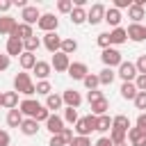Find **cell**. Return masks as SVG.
Returning <instances> with one entry per match:
<instances>
[{"instance_id": "cell-34", "label": "cell", "mask_w": 146, "mask_h": 146, "mask_svg": "<svg viewBox=\"0 0 146 146\" xmlns=\"http://www.w3.org/2000/svg\"><path fill=\"white\" fill-rule=\"evenodd\" d=\"M110 128H112V119H110L107 114L96 116V132H107Z\"/></svg>"}, {"instance_id": "cell-53", "label": "cell", "mask_w": 146, "mask_h": 146, "mask_svg": "<svg viewBox=\"0 0 146 146\" xmlns=\"http://www.w3.org/2000/svg\"><path fill=\"white\" fill-rule=\"evenodd\" d=\"M11 7H14V5H11V0H0V14H2V16H5Z\"/></svg>"}, {"instance_id": "cell-43", "label": "cell", "mask_w": 146, "mask_h": 146, "mask_svg": "<svg viewBox=\"0 0 146 146\" xmlns=\"http://www.w3.org/2000/svg\"><path fill=\"white\" fill-rule=\"evenodd\" d=\"M48 116H50V112H48V110L41 105V107L36 110V114H34V121H36V123H41V121L46 123V121H48Z\"/></svg>"}, {"instance_id": "cell-28", "label": "cell", "mask_w": 146, "mask_h": 146, "mask_svg": "<svg viewBox=\"0 0 146 146\" xmlns=\"http://www.w3.org/2000/svg\"><path fill=\"white\" fill-rule=\"evenodd\" d=\"M23 119H25V116H23V114L18 112V107H16V110H9V112H7V125H9V128H21Z\"/></svg>"}, {"instance_id": "cell-17", "label": "cell", "mask_w": 146, "mask_h": 146, "mask_svg": "<svg viewBox=\"0 0 146 146\" xmlns=\"http://www.w3.org/2000/svg\"><path fill=\"white\" fill-rule=\"evenodd\" d=\"M16 25H18V21L14 18V16H9V14H5V16H0V34H14V30H16Z\"/></svg>"}, {"instance_id": "cell-30", "label": "cell", "mask_w": 146, "mask_h": 146, "mask_svg": "<svg viewBox=\"0 0 146 146\" xmlns=\"http://www.w3.org/2000/svg\"><path fill=\"white\" fill-rule=\"evenodd\" d=\"M112 128H119V130L128 132L130 130V119L125 114H116V116H112Z\"/></svg>"}, {"instance_id": "cell-7", "label": "cell", "mask_w": 146, "mask_h": 146, "mask_svg": "<svg viewBox=\"0 0 146 146\" xmlns=\"http://www.w3.org/2000/svg\"><path fill=\"white\" fill-rule=\"evenodd\" d=\"M39 107H41V103H36L34 98H23V100L18 103V112H21L23 116H27V119H34V114H36Z\"/></svg>"}, {"instance_id": "cell-23", "label": "cell", "mask_w": 146, "mask_h": 146, "mask_svg": "<svg viewBox=\"0 0 146 146\" xmlns=\"http://www.w3.org/2000/svg\"><path fill=\"white\" fill-rule=\"evenodd\" d=\"M2 107L5 110H16L18 107V94L16 91H2Z\"/></svg>"}, {"instance_id": "cell-5", "label": "cell", "mask_w": 146, "mask_h": 146, "mask_svg": "<svg viewBox=\"0 0 146 146\" xmlns=\"http://www.w3.org/2000/svg\"><path fill=\"white\" fill-rule=\"evenodd\" d=\"M105 5L103 2H94L91 5V9L87 11V23H91V25H98V23H103V18H105Z\"/></svg>"}, {"instance_id": "cell-56", "label": "cell", "mask_w": 146, "mask_h": 146, "mask_svg": "<svg viewBox=\"0 0 146 146\" xmlns=\"http://www.w3.org/2000/svg\"><path fill=\"white\" fill-rule=\"evenodd\" d=\"M0 107H2V91H0Z\"/></svg>"}, {"instance_id": "cell-44", "label": "cell", "mask_w": 146, "mask_h": 146, "mask_svg": "<svg viewBox=\"0 0 146 146\" xmlns=\"http://www.w3.org/2000/svg\"><path fill=\"white\" fill-rule=\"evenodd\" d=\"M135 68L139 75H146V55H139V59L135 62Z\"/></svg>"}, {"instance_id": "cell-55", "label": "cell", "mask_w": 146, "mask_h": 146, "mask_svg": "<svg viewBox=\"0 0 146 146\" xmlns=\"http://www.w3.org/2000/svg\"><path fill=\"white\" fill-rule=\"evenodd\" d=\"M94 146H114V144L110 141V137H100V139H98V141H96Z\"/></svg>"}, {"instance_id": "cell-26", "label": "cell", "mask_w": 146, "mask_h": 146, "mask_svg": "<svg viewBox=\"0 0 146 146\" xmlns=\"http://www.w3.org/2000/svg\"><path fill=\"white\" fill-rule=\"evenodd\" d=\"M11 36H18L21 41H25V39H30V36H34V30H32V25H25V23H18Z\"/></svg>"}, {"instance_id": "cell-51", "label": "cell", "mask_w": 146, "mask_h": 146, "mask_svg": "<svg viewBox=\"0 0 146 146\" xmlns=\"http://www.w3.org/2000/svg\"><path fill=\"white\" fill-rule=\"evenodd\" d=\"M130 5H132V0H114V9H119V11L121 9H128Z\"/></svg>"}, {"instance_id": "cell-50", "label": "cell", "mask_w": 146, "mask_h": 146, "mask_svg": "<svg viewBox=\"0 0 146 146\" xmlns=\"http://www.w3.org/2000/svg\"><path fill=\"white\" fill-rule=\"evenodd\" d=\"M135 87H137V91H146V75H137L135 78Z\"/></svg>"}, {"instance_id": "cell-52", "label": "cell", "mask_w": 146, "mask_h": 146, "mask_svg": "<svg viewBox=\"0 0 146 146\" xmlns=\"http://www.w3.org/2000/svg\"><path fill=\"white\" fill-rule=\"evenodd\" d=\"M9 141H11V137H9V132L0 128V146H9Z\"/></svg>"}, {"instance_id": "cell-33", "label": "cell", "mask_w": 146, "mask_h": 146, "mask_svg": "<svg viewBox=\"0 0 146 146\" xmlns=\"http://www.w3.org/2000/svg\"><path fill=\"white\" fill-rule=\"evenodd\" d=\"M114 78H116V73H114V68H103V71L98 73V82H100L103 87H107V84H112V82H114Z\"/></svg>"}, {"instance_id": "cell-31", "label": "cell", "mask_w": 146, "mask_h": 146, "mask_svg": "<svg viewBox=\"0 0 146 146\" xmlns=\"http://www.w3.org/2000/svg\"><path fill=\"white\" fill-rule=\"evenodd\" d=\"M107 110H110V100L107 98H103L98 103H91V114L94 116H103V114H107Z\"/></svg>"}, {"instance_id": "cell-20", "label": "cell", "mask_w": 146, "mask_h": 146, "mask_svg": "<svg viewBox=\"0 0 146 146\" xmlns=\"http://www.w3.org/2000/svg\"><path fill=\"white\" fill-rule=\"evenodd\" d=\"M50 114L52 112H57V110H62L64 107V100H62V94H50V96H46V105H43Z\"/></svg>"}, {"instance_id": "cell-48", "label": "cell", "mask_w": 146, "mask_h": 146, "mask_svg": "<svg viewBox=\"0 0 146 146\" xmlns=\"http://www.w3.org/2000/svg\"><path fill=\"white\" fill-rule=\"evenodd\" d=\"M9 64H11V57H9L7 52H0V73H2V71H7V68H9Z\"/></svg>"}, {"instance_id": "cell-15", "label": "cell", "mask_w": 146, "mask_h": 146, "mask_svg": "<svg viewBox=\"0 0 146 146\" xmlns=\"http://www.w3.org/2000/svg\"><path fill=\"white\" fill-rule=\"evenodd\" d=\"M46 130H48L50 135H59V132L64 130V119L57 116V114H50L48 121H46Z\"/></svg>"}, {"instance_id": "cell-11", "label": "cell", "mask_w": 146, "mask_h": 146, "mask_svg": "<svg viewBox=\"0 0 146 146\" xmlns=\"http://www.w3.org/2000/svg\"><path fill=\"white\" fill-rule=\"evenodd\" d=\"M73 80H84L87 75H89V66L84 64V62H71V66H68V71H66Z\"/></svg>"}, {"instance_id": "cell-16", "label": "cell", "mask_w": 146, "mask_h": 146, "mask_svg": "<svg viewBox=\"0 0 146 146\" xmlns=\"http://www.w3.org/2000/svg\"><path fill=\"white\" fill-rule=\"evenodd\" d=\"M128 141H130V146H146V132L135 125L128 130Z\"/></svg>"}, {"instance_id": "cell-2", "label": "cell", "mask_w": 146, "mask_h": 146, "mask_svg": "<svg viewBox=\"0 0 146 146\" xmlns=\"http://www.w3.org/2000/svg\"><path fill=\"white\" fill-rule=\"evenodd\" d=\"M94 130H96V116H94V114L80 116L78 123H75V128H73V132H75L78 137H89Z\"/></svg>"}, {"instance_id": "cell-41", "label": "cell", "mask_w": 146, "mask_h": 146, "mask_svg": "<svg viewBox=\"0 0 146 146\" xmlns=\"http://www.w3.org/2000/svg\"><path fill=\"white\" fill-rule=\"evenodd\" d=\"M71 9H73V0H59L57 2V11L59 14H71Z\"/></svg>"}, {"instance_id": "cell-4", "label": "cell", "mask_w": 146, "mask_h": 146, "mask_svg": "<svg viewBox=\"0 0 146 146\" xmlns=\"http://www.w3.org/2000/svg\"><path fill=\"white\" fill-rule=\"evenodd\" d=\"M116 75H119L123 82H135V78H137L139 73H137V68H135V62H121Z\"/></svg>"}, {"instance_id": "cell-49", "label": "cell", "mask_w": 146, "mask_h": 146, "mask_svg": "<svg viewBox=\"0 0 146 146\" xmlns=\"http://www.w3.org/2000/svg\"><path fill=\"white\" fill-rule=\"evenodd\" d=\"M48 146H66V141L62 139V135H50V141Z\"/></svg>"}, {"instance_id": "cell-47", "label": "cell", "mask_w": 146, "mask_h": 146, "mask_svg": "<svg viewBox=\"0 0 146 146\" xmlns=\"http://www.w3.org/2000/svg\"><path fill=\"white\" fill-rule=\"evenodd\" d=\"M59 135H62V139L66 141V146H68V144L73 141V137H75V132H73V128H64V130H62Z\"/></svg>"}, {"instance_id": "cell-36", "label": "cell", "mask_w": 146, "mask_h": 146, "mask_svg": "<svg viewBox=\"0 0 146 146\" xmlns=\"http://www.w3.org/2000/svg\"><path fill=\"white\" fill-rule=\"evenodd\" d=\"M125 137H128V132H123V130H119V128H110V141H112L114 146H116V144H123Z\"/></svg>"}, {"instance_id": "cell-42", "label": "cell", "mask_w": 146, "mask_h": 146, "mask_svg": "<svg viewBox=\"0 0 146 146\" xmlns=\"http://www.w3.org/2000/svg\"><path fill=\"white\" fill-rule=\"evenodd\" d=\"M96 43L105 50V48H110V32H100L98 36H96Z\"/></svg>"}, {"instance_id": "cell-21", "label": "cell", "mask_w": 146, "mask_h": 146, "mask_svg": "<svg viewBox=\"0 0 146 146\" xmlns=\"http://www.w3.org/2000/svg\"><path fill=\"white\" fill-rule=\"evenodd\" d=\"M103 21L114 30V27H119V23H121V11H119V9H114V7H107V9H105V18H103Z\"/></svg>"}, {"instance_id": "cell-40", "label": "cell", "mask_w": 146, "mask_h": 146, "mask_svg": "<svg viewBox=\"0 0 146 146\" xmlns=\"http://www.w3.org/2000/svg\"><path fill=\"white\" fill-rule=\"evenodd\" d=\"M135 107L137 110H141V112H146V91H137V96H135Z\"/></svg>"}, {"instance_id": "cell-18", "label": "cell", "mask_w": 146, "mask_h": 146, "mask_svg": "<svg viewBox=\"0 0 146 146\" xmlns=\"http://www.w3.org/2000/svg\"><path fill=\"white\" fill-rule=\"evenodd\" d=\"M34 75L39 78V80H48L50 78V73H52V66H50V62H41V59H36V64H34Z\"/></svg>"}, {"instance_id": "cell-13", "label": "cell", "mask_w": 146, "mask_h": 146, "mask_svg": "<svg viewBox=\"0 0 146 146\" xmlns=\"http://www.w3.org/2000/svg\"><path fill=\"white\" fill-rule=\"evenodd\" d=\"M21 18H23V23H25V25H34V23H39L41 11H39L34 5H27V7L21 11Z\"/></svg>"}, {"instance_id": "cell-38", "label": "cell", "mask_w": 146, "mask_h": 146, "mask_svg": "<svg viewBox=\"0 0 146 146\" xmlns=\"http://www.w3.org/2000/svg\"><path fill=\"white\" fill-rule=\"evenodd\" d=\"M82 82H84V87H87L89 91H94V89H98V87H100V82H98V73H89Z\"/></svg>"}, {"instance_id": "cell-35", "label": "cell", "mask_w": 146, "mask_h": 146, "mask_svg": "<svg viewBox=\"0 0 146 146\" xmlns=\"http://www.w3.org/2000/svg\"><path fill=\"white\" fill-rule=\"evenodd\" d=\"M78 50V41L75 39H62V48H59V52H64V55H73Z\"/></svg>"}, {"instance_id": "cell-46", "label": "cell", "mask_w": 146, "mask_h": 146, "mask_svg": "<svg viewBox=\"0 0 146 146\" xmlns=\"http://www.w3.org/2000/svg\"><path fill=\"white\" fill-rule=\"evenodd\" d=\"M68 146H91V139H89V137H78V135H75L73 141H71Z\"/></svg>"}, {"instance_id": "cell-32", "label": "cell", "mask_w": 146, "mask_h": 146, "mask_svg": "<svg viewBox=\"0 0 146 146\" xmlns=\"http://www.w3.org/2000/svg\"><path fill=\"white\" fill-rule=\"evenodd\" d=\"M39 46H41V39H39V36H30V39L23 41V52H34V55H36Z\"/></svg>"}, {"instance_id": "cell-8", "label": "cell", "mask_w": 146, "mask_h": 146, "mask_svg": "<svg viewBox=\"0 0 146 146\" xmlns=\"http://www.w3.org/2000/svg\"><path fill=\"white\" fill-rule=\"evenodd\" d=\"M125 34H128V39H130V41L141 43V41L146 39V25H141V23H130V25H128V30H125Z\"/></svg>"}, {"instance_id": "cell-14", "label": "cell", "mask_w": 146, "mask_h": 146, "mask_svg": "<svg viewBox=\"0 0 146 146\" xmlns=\"http://www.w3.org/2000/svg\"><path fill=\"white\" fill-rule=\"evenodd\" d=\"M5 50H7L9 57H21V55H23V41H21L18 36H9Z\"/></svg>"}, {"instance_id": "cell-1", "label": "cell", "mask_w": 146, "mask_h": 146, "mask_svg": "<svg viewBox=\"0 0 146 146\" xmlns=\"http://www.w3.org/2000/svg\"><path fill=\"white\" fill-rule=\"evenodd\" d=\"M14 91L23 94L25 98H30L32 94H36V87H34V82H32V78H30L27 71H21V73L14 75Z\"/></svg>"}, {"instance_id": "cell-29", "label": "cell", "mask_w": 146, "mask_h": 146, "mask_svg": "<svg viewBox=\"0 0 146 146\" xmlns=\"http://www.w3.org/2000/svg\"><path fill=\"white\" fill-rule=\"evenodd\" d=\"M119 91H121V98H125V100H135V96H137V87H135V82H123Z\"/></svg>"}, {"instance_id": "cell-25", "label": "cell", "mask_w": 146, "mask_h": 146, "mask_svg": "<svg viewBox=\"0 0 146 146\" xmlns=\"http://www.w3.org/2000/svg\"><path fill=\"white\" fill-rule=\"evenodd\" d=\"M68 16H71V23H73V25H82V23H87V9H84V7H73Z\"/></svg>"}, {"instance_id": "cell-54", "label": "cell", "mask_w": 146, "mask_h": 146, "mask_svg": "<svg viewBox=\"0 0 146 146\" xmlns=\"http://www.w3.org/2000/svg\"><path fill=\"white\" fill-rule=\"evenodd\" d=\"M137 128H139V130H144V132H146V112H141V114H139V116H137Z\"/></svg>"}, {"instance_id": "cell-24", "label": "cell", "mask_w": 146, "mask_h": 146, "mask_svg": "<svg viewBox=\"0 0 146 146\" xmlns=\"http://www.w3.org/2000/svg\"><path fill=\"white\" fill-rule=\"evenodd\" d=\"M21 132H23L25 137H34V135L39 132V123H36L34 119H23V123H21Z\"/></svg>"}, {"instance_id": "cell-3", "label": "cell", "mask_w": 146, "mask_h": 146, "mask_svg": "<svg viewBox=\"0 0 146 146\" xmlns=\"http://www.w3.org/2000/svg\"><path fill=\"white\" fill-rule=\"evenodd\" d=\"M100 59H103V64H105V68H119V64L123 62V57H121V52H119V48H105L103 52H100Z\"/></svg>"}, {"instance_id": "cell-9", "label": "cell", "mask_w": 146, "mask_h": 146, "mask_svg": "<svg viewBox=\"0 0 146 146\" xmlns=\"http://www.w3.org/2000/svg\"><path fill=\"white\" fill-rule=\"evenodd\" d=\"M43 46H46V50L48 52H59V48H62V36L57 34V32H48V34H43V41H41Z\"/></svg>"}, {"instance_id": "cell-39", "label": "cell", "mask_w": 146, "mask_h": 146, "mask_svg": "<svg viewBox=\"0 0 146 146\" xmlns=\"http://www.w3.org/2000/svg\"><path fill=\"white\" fill-rule=\"evenodd\" d=\"M34 87H36V94H41V96H50L52 94V84L48 80H39Z\"/></svg>"}, {"instance_id": "cell-45", "label": "cell", "mask_w": 146, "mask_h": 146, "mask_svg": "<svg viewBox=\"0 0 146 146\" xmlns=\"http://www.w3.org/2000/svg\"><path fill=\"white\" fill-rule=\"evenodd\" d=\"M105 96H103V91H98V89H94V91H89L87 94V100H89V105L91 103H98V100H103Z\"/></svg>"}, {"instance_id": "cell-57", "label": "cell", "mask_w": 146, "mask_h": 146, "mask_svg": "<svg viewBox=\"0 0 146 146\" xmlns=\"http://www.w3.org/2000/svg\"><path fill=\"white\" fill-rule=\"evenodd\" d=\"M116 146H128V141H123V144H116Z\"/></svg>"}, {"instance_id": "cell-10", "label": "cell", "mask_w": 146, "mask_h": 146, "mask_svg": "<svg viewBox=\"0 0 146 146\" xmlns=\"http://www.w3.org/2000/svg\"><path fill=\"white\" fill-rule=\"evenodd\" d=\"M50 66H52L57 73H66L68 66H71V59H68V55H64V52H55L52 59H50Z\"/></svg>"}, {"instance_id": "cell-37", "label": "cell", "mask_w": 146, "mask_h": 146, "mask_svg": "<svg viewBox=\"0 0 146 146\" xmlns=\"http://www.w3.org/2000/svg\"><path fill=\"white\" fill-rule=\"evenodd\" d=\"M62 119H64V123H71V125H75L80 116H78V110H73V107H64V116H62Z\"/></svg>"}, {"instance_id": "cell-27", "label": "cell", "mask_w": 146, "mask_h": 146, "mask_svg": "<svg viewBox=\"0 0 146 146\" xmlns=\"http://www.w3.org/2000/svg\"><path fill=\"white\" fill-rule=\"evenodd\" d=\"M18 64H21L23 71H32L34 64H36V55H34V52H23V55L18 57Z\"/></svg>"}, {"instance_id": "cell-19", "label": "cell", "mask_w": 146, "mask_h": 146, "mask_svg": "<svg viewBox=\"0 0 146 146\" xmlns=\"http://www.w3.org/2000/svg\"><path fill=\"white\" fill-rule=\"evenodd\" d=\"M128 41V34H125V27H114L112 32H110V46L114 48V46H121V43H125Z\"/></svg>"}, {"instance_id": "cell-22", "label": "cell", "mask_w": 146, "mask_h": 146, "mask_svg": "<svg viewBox=\"0 0 146 146\" xmlns=\"http://www.w3.org/2000/svg\"><path fill=\"white\" fill-rule=\"evenodd\" d=\"M128 18H130L132 23H141V18H146V9L132 2V5L128 7Z\"/></svg>"}, {"instance_id": "cell-12", "label": "cell", "mask_w": 146, "mask_h": 146, "mask_svg": "<svg viewBox=\"0 0 146 146\" xmlns=\"http://www.w3.org/2000/svg\"><path fill=\"white\" fill-rule=\"evenodd\" d=\"M62 100H64V105H66V107L78 110V107H80V103H82V96H80V91H75V89H64Z\"/></svg>"}, {"instance_id": "cell-6", "label": "cell", "mask_w": 146, "mask_h": 146, "mask_svg": "<svg viewBox=\"0 0 146 146\" xmlns=\"http://www.w3.org/2000/svg\"><path fill=\"white\" fill-rule=\"evenodd\" d=\"M39 30H43L46 34L48 32H57V25H59V18L55 16V14H41V18H39Z\"/></svg>"}]
</instances>
